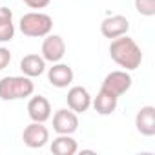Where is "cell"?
Here are the masks:
<instances>
[{
  "label": "cell",
  "mask_w": 155,
  "mask_h": 155,
  "mask_svg": "<svg viewBox=\"0 0 155 155\" xmlns=\"http://www.w3.org/2000/svg\"><path fill=\"white\" fill-rule=\"evenodd\" d=\"M15 38L13 11L9 8L0 6V42H11Z\"/></svg>",
  "instance_id": "cell-16"
},
{
  "label": "cell",
  "mask_w": 155,
  "mask_h": 155,
  "mask_svg": "<svg viewBox=\"0 0 155 155\" xmlns=\"http://www.w3.org/2000/svg\"><path fill=\"white\" fill-rule=\"evenodd\" d=\"M35 84L26 75H11L0 79V99L2 101H18L31 97Z\"/></svg>",
  "instance_id": "cell-2"
},
{
  "label": "cell",
  "mask_w": 155,
  "mask_h": 155,
  "mask_svg": "<svg viewBox=\"0 0 155 155\" xmlns=\"http://www.w3.org/2000/svg\"><path fill=\"white\" fill-rule=\"evenodd\" d=\"M128 31H130V20L124 15H111L101 22V33L104 38L113 40L120 35H128Z\"/></svg>",
  "instance_id": "cell-8"
},
{
  "label": "cell",
  "mask_w": 155,
  "mask_h": 155,
  "mask_svg": "<svg viewBox=\"0 0 155 155\" xmlns=\"http://www.w3.org/2000/svg\"><path fill=\"white\" fill-rule=\"evenodd\" d=\"M22 140L28 148L31 150H38L44 148L49 142V130L44 126V122H31L29 126L24 128L22 133Z\"/></svg>",
  "instance_id": "cell-7"
},
{
  "label": "cell",
  "mask_w": 155,
  "mask_h": 155,
  "mask_svg": "<svg viewBox=\"0 0 155 155\" xmlns=\"http://www.w3.org/2000/svg\"><path fill=\"white\" fill-rule=\"evenodd\" d=\"M53 130L57 135H73L79 130V113L69 108H60L53 115Z\"/></svg>",
  "instance_id": "cell-5"
},
{
  "label": "cell",
  "mask_w": 155,
  "mask_h": 155,
  "mask_svg": "<svg viewBox=\"0 0 155 155\" xmlns=\"http://www.w3.org/2000/svg\"><path fill=\"white\" fill-rule=\"evenodd\" d=\"M20 71H22V75L29 77V79L40 77L46 71V60L42 58V55L29 53V55L22 57V60H20Z\"/></svg>",
  "instance_id": "cell-13"
},
{
  "label": "cell",
  "mask_w": 155,
  "mask_h": 155,
  "mask_svg": "<svg viewBox=\"0 0 155 155\" xmlns=\"http://www.w3.org/2000/svg\"><path fill=\"white\" fill-rule=\"evenodd\" d=\"M79 151V144L71 135H57L51 140V153L55 155H75Z\"/></svg>",
  "instance_id": "cell-15"
},
{
  "label": "cell",
  "mask_w": 155,
  "mask_h": 155,
  "mask_svg": "<svg viewBox=\"0 0 155 155\" xmlns=\"http://www.w3.org/2000/svg\"><path fill=\"white\" fill-rule=\"evenodd\" d=\"M110 57L117 66L124 68L126 71H133L142 64V49L128 35H120L111 40Z\"/></svg>",
  "instance_id": "cell-1"
},
{
  "label": "cell",
  "mask_w": 155,
  "mask_h": 155,
  "mask_svg": "<svg viewBox=\"0 0 155 155\" xmlns=\"http://www.w3.org/2000/svg\"><path fill=\"white\" fill-rule=\"evenodd\" d=\"M28 115L33 122H46L51 119V104L46 97L35 95L28 102Z\"/></svg>",
  "instance_id": "cell-11"
},
{
  "label": "cell",
  "mask_w": 155,
  "mask_h": 155,
  "mask_svg": "<svg viewBox=\"0 0 155 155\" xmlns=\"http://www.w3.org/2000/svg\"><path fill=\"white\" fill-rule=\"evenodd\" d=\"M66 102H68V108L71 111H75V113H86L91 108V95H90V91L84 86H73L68 91Z\"/></svg>",
  "instance_id": "cell-9"
},
{
  "label": "cell",
  "mask_w": 155,
  "mask_h": 155,
  "mask_svg": "<svg viewBox=\"0 0 155 155\" xmlns=\"http://www.w3.org/2000/svg\"><path fill=\"white\" fill-rule=\"evenodd\" d=\"M73 77H75V73H73L71 66H68L64 62H55L48 69V81H49V84L55 86V88H60V90L68 88L73 82Z\"/></svg>",
  "instance_id": "cell-10"
},
{
  "label": "cell",
  "mask_w": 155,
  "mask_h": 155,
  "mask_svg": "<svg viewBox=\"0 0 155 155\" xmlns=\"http://www.w3.org/2000/svg\"><path fill=\"white\" fill-rule=\"evenodd\" d=\"M135 9L142 17H153L155 15V0H135Z\"/></svg>",
  "instance_id": "cell-17"
},
{
  "label": "cell",
  "mask_w": 155,
  "mask_h": 155,
  "mask_svg": "<svg viewBox=\"0 0 155 155\" xmlns=\"http://www.w3.org/2000/svg\"><path fill=\"white\" fill-rule=\"evenodd\" d=\"M22 2L31 9H46L51 4V0H22Z\"/></svg>",
  "instance_id": "cell-18"
},
{
  "label": "cell",
  "mask_w": 155,
  "mask_h": 155,
  "mask_svg": "<svg viewBox=\"0 0 155 155\" xmlns=\"http://www.w3.org/2000/svg\"><path fill=\"white\" fill-rule=\"evenodd\" d=\"M18 29L22 31V35L31 37V38H44L46 35L51 33L53 29V18L48 13L42 11H31L20 17L18 22Z\"/></svg>",
  "instance_id": "cell-3"
},
{
  "label": "cell",
  "mask_w": 155,
  "mask_h": 155,
  "mask_svg": "<svg viewBox=\"0 0 155 155\" xmlns=\"http://www.w3.org/2000/svg\"><path fill=\"white\" fill-rule=\"evenodd\" d=\"M40 51H42V58L46 62H51V64L60 62L66 55V42L60 35L49 33L42 40V49Z\"/></svg>",
  "instance_id": "cell-6"
},
{
  "label": "cell",
  "mask_w": 155,
  "mask_h": 155,
  "mask_svg": "<svg viewBox=\"0 0 155 155\" xmlns=\"http://www.w3.org/2000/svg\"><path fill=\"white\" fill-rule=\"evenodd\" d=\"M135 128L144 137L155 135V108L153 106H142L135 115Z\"/></svg>",
  "instance_id": "cell-12"
},
{
  "label": "cell",
  "mask_w": 155,
  "mask_h": 155,
  "mask_svg": "<svg viewBox=\"0 0 155 155\" xmlns=\"http://www.w3.org/2000/svg\"><path fill=\"white\" fill-rule=\"evenodd\" d=\"M131 75L126 71V69H117V71H111L104 77V81H102V90L113 93L115 97H120L124 95L130 88H131Z\"/></svg>",
  "instance_id": "cell-4"
},
{
  "label": "cell",
  "mask_w": 155,
  "mask_h": 155,
  "mask_svg": "<svg viewBox=\"0 0 155 155\" xmlns=\"http://www.w3.org/2000/svg\"><path fill=\"white\" fill-rule=\"evenodd\" d=\"M117 104H119V97H115L113 93H110L102 88L97 93V97L91 99V106L95 108V111L99 115H111L117 110Z\"/></svg>",
  "instance_id": "cell-14"
},
{
  "label": "cell",
  "mask_w": 155,
  "mask_h": 155,
  "mask_svg": "<svg viewBox=\"0 0 155 155\" xmlns=\"http://www.w3.org/2000/svg\"><path fill=\"white\" fill-rule=\"evenodd\" d=\"M11 62V51L8 48H0V71L6 69Z\"/></svg>",
  "instance_id": "cell-19"
}]
</instances>
